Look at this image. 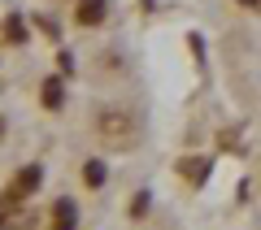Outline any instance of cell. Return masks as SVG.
Instances as JSON below:
<instances>
[{
    "label": "cell",
    "mask_w": 261,
    "mask_h": 230,
    "mask_svg": "<svg viewBox=\"0 0 261 230\" xmlns=\"http://www.w3.org/2000/svg\"><path fill=\"white\" fill-rule=\"evenodd\" d=\"M39 100H44V109H53V113H57V109H65V83L57 78V74L39 83Z\"/></svg>",
    "instance_id": "5"
},
{
    "label": "cell",
    "mask_w": 261,
    "mask_h": 230,
    "mask_svg": "<svg viewBox=\"0 0 261 230\" xmlns=\"http://www.w3.org/2000/svg\"><path fill=\"white\" fill-rule=\"evenodd\" d=\"M83 183L92 187V191H100V187L109 183V165H105V161H96V157H92V161H87V165H83Z\"/></svg>",
    "instance_id": "7"
},
{
    "label": "cell",
    "mask_w": 261,
    "mask_h": 230,
    "mask_svg": "<svg viewBox=\"0 0 261 230\" xmlns=\"http://www.w3.org/2000/svg\"><path fill=\"white\" fill-rule=\"evenodd\" d=\"M105 13H109V0H79L74 5V22L79 26H100Z\"/></svg>",
    "instance_id": "3"
},
{
    "label": "cell",
    "mask_w": 261,
    "mask_h": 230,
    "mask_svg": "<svg viewBox=\"0 0 261 230\" xmlns=\"http://www.w3.org/2000/svg\"><path fill=\"white\" fill-rule=\"evenodd\" d=\"M178 174H183L192 187H205L209 174H214V161H209V157H183V161H178Z\"/></svg>",
    "instance_id": "2"
},
{
    "label": "cell",
    "mask_w": 261,
    "mask_h": 230,
    "mask_svg": "<svg viewBox=\"0 0 261 230\" xmlns=\"http://www.w3.org/2000/svg\"><path fill=\"white\" fill-rule=\"evenodd\" d=\"M39 183H44V169H39V165H27V169H18V178H13L9 191L18 195V200H27V195L39 191Z\"/></svg>",
    "instance_id": "4"
},
{
    "label": "cell",
    "mask_w": 261,
    "mask_h": 230,
    "mask_svg": "<svg viewBox=\"0 0 261 230\" xmlns=\"http://www.w3.org/2000/svg\"><path fill=\"white\" fill-rule=\"evenodd\" d=\"M5 39H9V44H27V26H22V18H5Z\"/></svg>",
    "instance_id": "8"
},
{
    "label": "cell",
    "mask_w": 261,
    "mask_h": 230,
    "mask_svg": "<svg viewBox=\"0 0 261 230\" xmlns=\"http://www.w3.org/2000/svg\"><path fill=\"white\" fill-rule=\"evenodd\" d=\"M96 130H100L109 143L126 148V143H135V113H126V109H105V113H96Z\"/></svg>",
    "instance_id": "1"
},
{
    "label": "cell",
    "mask_w": 261,
    "mask_h": 230,
    "mask_svg": "<svg viewBox=\"0 0 261 230\" xmlns=\"http://www.w3.org/2000/svg\"><path fill=\"white\" fill-rule=\"evenodd\" d=\"M13 204H22L18 195H13V191H5V195H0V226H5V221H9V213H13Z\"/></svg>",
    "instance_id": "10"
},
{
    "label": "cell",
    "mask_w": 261,
    "mask_h": 230,
    "mask_svg": "<svg viewBox=\"0 0 261 230\" xmlns=\"http://www.w3.org/2000/svg\"><path fill=\"white\" fill-rule=\"evenodd\" d=\"M148 209H152V195H148V191H140L135 200H130V217H144Z\"/></svg>",
    "instance_id": "9"
},
{
    "label": "cell",
    "mask_w": 261,
    "mask_h": 230,
    "mask_svg": "<svg viewBox=\"0 0 261 230\" xmlns=\"http://www.w3.org/2000/svg\"><path fill=\"white\" fill-rule=\"evenodd\" d=\"M79 226V209H74V200H57L53 204V230H74Z\"/></svg>",
    "instance_id": "6"
},
{
    "label": "cell",
    "mask_w": 261,
    "mask_h": 230,
    "mask_svg": "<svg viewBox=\"0 0 261 230\" xmlns=\"http://www.w3.org/2000/svg\"><path fill=\"white\" fill-rule=\"evenodd\" d=\"M57 65H61V74H74V56L70 52H57Z\"/></svg>",
    "instance_id": "11"
}]
</instances>
